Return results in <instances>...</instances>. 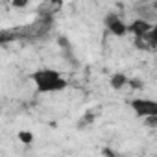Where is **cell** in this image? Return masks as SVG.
Wrapping results in <instances>:
<instances>
[{
    "label": "cell",
    "mask_w": 157,
    "mask_h": 157,
    "mask_svg": "<svg viewBox=\"0 0 157 157\" xmlns=\"http://www.w3.org/2000/svg\"><path fill=\"white\" fill-rule=\"evenodd\" d=\"M50 2H52V4H56V6H61L63 0H50Z\"/></svg>",
    "instance_id": "obj_15"
},
{
    "label": "cell",
    "mask_w": 157,
    "mask_h": 157,
    "mask_svg": "<svg viewBox=\"0 0 157 157\" xmlns=\"http://www.w3.org/2000/svg\"><path fill=\"white\" fill-rule=\"evenodd\" d=\"M150 30H151V24H148V21H142V19H137V21H133V22L128 26V32H131L135 37H142V35H146Z\"/></svg>",
    "instance_id": "obj_3"
},
{
    "label": "cell",
    "mask_w": 157,
    "mask_h": 157,
    "mask_svg": "<svg viewBox=\"0 0 157 157\" xmlns=\"http://www.w3.org/2000/svg\"><path fill=\"white\" fill-rule=\"evenodd\" d=\"M131 107L137 113V117H140V118H144L148 115H157V102H153V100H142V98H139V100L131 102Z\"/></svg>",
    "instance_id": "obj_2"
},
{
    "label": "cell",
    "mask_w": 157,
    "mask_h": 157,
    "mask_svg": "<svg viewBox=\"0 0 157 157\" xmlns=\"http://www.w3.org/2000/svg\"><path fill=\"white\" fill-rule=\"evenodd\" d=\"M126 83H128V78H126L124 74H115V76L111 78V87H113L115 91L122 89V87H124Z\"/></svg>",
    "instance_id": "obj_5"
},
{
    "label": "cell",
    "mask_w": 157,
    "mask_h": 157,
    "mask_svg": "<svg viewBox=\"0 0 157 157\" xmlns=\"http://www.w3.org/2000/svg\"><path fill=\"white\" fill-rule=\"evenodd\" d=\"M30 78L37 85L39 93H54V91H61V89L67 87V80H63V78L52 68H41V70L33 72Z\"/></svg>",
    "instance_id": "obj_1"
},
{
    "label": "cell",
    "mask_w": 157,
    "mask_h": 157,
    "mask_svg": "<svg viewBox=\"0 0 157 157\" xmlns=\"http://www.w3.org/2000/svg\"><path fill=\"white\" fill-rule=\"evenodd\" d=\"M117 19H118V15H117V13H109V15L105 17V21H104V24H105V26H109V24H111V22H115Z\"/></svg>",
    "instance_id": "obj_12"
},
{
    "label": "cell",
    "mask_w": 157,
    "mask_h": 157,
    "mask_svg": "<svg viewBox=\"0 0 157 157\" xmlns=\"http://www.w3.org/2000/svg\"><path fill=\"white\" fill-rule=\"evenodd\" d=\"M28 2H30V0H11V4H13L15 8H26Z\"/></svg>",
    "instance_id": "obj_13"
},
{
    "label": "cell",
    "mask_w": 157,
    "mask_h": 157,
    "mask_svg": "<svg viewBox=\"0 0 157 157\" xmlns=\"http://www.w3.org/2000/svg\"><path fill=\"white\" fill-rule=\"evenodd\" d=\"M19 140L24 142V144H32V142H33V135H32L30 131H21V133H19Z\"/></svg>",
    "instance_id": "obj_8"
},
{
    "label": "cell",
    "mask_w": 157,
    "mask_h": 157,
    "mask_svg": "<svg viewBox=\"0 0 157 157\" xmlns=\"http://www.w3.org/2000/svg\"><path fill=\"white\" fill-rule=\"evenodd\" d=\"M144 124L148 128H157V115H148L144 117Z\"/></svg>",
    "instance_id": "obj_9"
},
{
    "label": "cell",
    "mask_w": 157,
    "mask_h": 157,
    "mask_svg": "<svg viewBox=\"0 0 157 157\" xmlns=\"http://www.w3.org/2000/svg\"><path fill=\"white\" fill-rule=\"evenodd\" d=\"M107 28H109V32H111L113 35H118V37H122L124 33H128V26H126L120 19H117L115 22H111Z\"/></svg>",
    "instance_id": "obj_4"
},
{
    "label": "cell",
    "mask_w": 157,
    "mask_h": 157,
    "mask_svg": "<svg viewBox=\"0 0 157 157\" xmlns=\"http://www.w3.org/2000/svg\"><path fill=\"white\" fill-rule=\"evenodd\" d=\"M133 44H135V48H139V50H150V48H151V46H150V43H148L144 37H135Z\"/></svg>",
    "instance_id": "obj_7"
},
{
    "label": "cell",
    "mask_w": 157,
    "mask_h": 157,
    "mask_svg": "<svg viewBox=\"0 0 157 157\" xmlns=\"http://www.w3.org/2000/svg\"><path fill=\"white\" fill-rule=\"evenodd\" d=\"M128 83H129L131 89H137V91H140L144 87L142 85V80H139V78H131V80H128Z\"/></svg>",
    "instance_id": "obj_10"
},
{
    "label": "cell",
    "mask_w": 157,
    "mask_h": 157,
    "mask_svg": "<svg viewBox=\"0 0 157 157\" xmlns=\"http://www.w3.org/2000/svg\"><path fill=\"white\" fill-rule=\"evenodd\" d=\"M142 37L150 43V46H151V48H157V26H155V28H151V30H150L146 35H142Z\"/></svg>",
    "instance_id": "obj_6"
},
{
    "label": "cell",
    "mask_w": 157,
    "mask_h": 157,
    "mask_svg": "<svg viewBox=\"0 0 157 157\" xmlns=\"http://www.w3.org/2000/svg\"><path fill=\"white\" fill-rule=\"evenodd\" d=\"M155 10H157V0H155Z\"/></svg>",
    "instance_id": "obj_16"
},
{
    "label": "cell",
    "mask_w": 157,
    "mask_h": 157,
    "mask_svg": "<svg viewBox=\"0 0 157 157\" xmlns=\"http://www.w3.org/2000/svg\"><path fill=\"white\" fill-rule=\"evenodd\" d=\"M102 153H104V155H111V157H113V155H117V153H115L113 150H109V148H104V150H102Z\"/></svg>",
    "instance_id": "obj_14"
},
{
    "label": "cell",
    "mask_w": 157,
    "mask_h": 157,
    "mask_svg": "<svg viewBox=\"0 0 157 157\" xmlns=\"http://www.w3.org/2000/svg\"><path fill=\"white\" fill-rule=\"evenodd\" d=\"M57 44H59L61 48H65V50H68V48H70V43H68V39H67V37H63V35L57 39Z\"/></svg>",
    "instance_id": "obj_11"
}]
</instances>
